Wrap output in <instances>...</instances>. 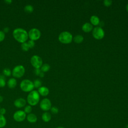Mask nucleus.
Returning <instances> with one entry per match:
<instances>
[{
	"instance_id": "nucleus-1",
	"label": "nucleus",
	"mask_w": 128,
	"mask_h": 128,
	"mask_svg": "<svg viewBox=\"0 0 128 128\" xmlns=\"http://www.w3.org/2000/svg\"><path fill=\"white\" fill-rule=\"evenodd\" d=\"M12 36L15 40L21 44L26 42L28 38V32L21 28H15L12 32Z\"/></svg>"
},
{
	"instance_id": "nucleus-2",
	"label": "nucleus",
	"mask_w": 128,
	"mask_h": 128,
	"mask_svg": "<svg viewBox=\"0 0 128 128\" xmlns=\"http://www.w3.org/2000/svg\"><path fill=\"white\" fill-rule=\"evenodd\" d=\"M40 99V95L38 90H33L30 92L26 97V102L30 106H34L36 105Z\"/></svg>"
},
{
	"instance_id": "nucleus-3",
	"label": "nucleus",
	"mask_w": 128,
	"mask_h": 128,
	"mask_svg": "<svg viewBox=\"0 0 128 128\" xmlns=\"http://www.w3.org/2000/svg\"><path fill=\"white\" fill-rule=\"evenodd\" d=\"M20 86L22 90L24 92H30L34 88L33 82L28 79L23 80L20 83Z\"/></svg>"
},
{
	"instance_id": "nucleus-4",
	"label": "nucleus",
	"mask_w": 128,
	"mask_h": 128,
	"mask_svg": "<svg viewBox=\"0 0 128 128\" xmlns=\"http://www.w3.org/2000/svg\"><path fill=\"white\" fill-rule=\"evenodd\" d=\"M25 68L22 65H17L12 70V74L14 78H20L25 74Z\"/></svg>"
},
{
	"instance_id": "nucleus-5",
	"label": "nucleus",
	"mask_w": 128,
	"mask_h": 128,
	"mask_svg": "<svg viewBox=\"0 0 128 128\" xmlns=\"http://www.w3.org/2000/svg\"><path fill=\"white\" fill-rule=\"evenodd\" d=\"M58 40L62 43L69 44L72 40V36L68 32H63L59 34Z\"/></svg>"
},
{
	"instance_id": "nucleus-6",
	"label": "nucleus",
	"mask_w": 128,
	"mask_h": 128,
	"mask_svg": "<svg viewBox=\"0 0 128 128\" xmlns=\"http://www.w3.org/2000/svg\"><path fill=\"white\" fill-rule=\"evenodd\" d=\"M32 66L34 68H40L42 65V58L38 55L32 56L30 60Z\"/></svg>"
},
{
	"instance_id": "nucleus-7",
	"label": "nucleus",
	"mask_w": 128,
	"mask_h": 128,
	"mask_svg": "<svg viewBox=\"0 0 128 128\" xmlns=\"http://www.w3.org/2000/svg\"><path fill=\"white\" fill-rule=\"evenodd\" d=\"M28 38L34 41L38 40L41 36L40 31L36 28H32L28 32Z\"/></svg>"
},
{
	"instance_id": "nucleus-8",
	"label": "nucleus",
	"mask_w": 128,
	"mask_h": 128,
	"mask_svg": "<svg viewBox=\"0 0 128 128\" xmlns=\"http://www.w3.org/2000/svg\"><path fill=\"white\" fill-rule=\"evenodd\" d=\"M92 34L94 38L97 40L102 39L104 36V30L100 26H97L94 28L92 30Z\"/></svg>"
},
{
	"instance_id": "nucleus-9",
	"label": "nucleus",
	"mask_w": 128,
	"mask_h": 128,
	"mask_svg": "<svg viewBox=\"0 0 128 128\" xmlns=\"http://www.w3.org/2000/svg\"><path fill=\"white\" fill-rule=\"evenodd\" d=\"M26 114L22 110H17L13 114V118L16 122H23L26 118Z\"/></svg>"
},
{
	"instance_id": "nucleus-10",
	"label": "nucleus",
	"mask_w": 128,
	"mask_h": 128,
	"mask_svg": "<svg viewBox=\"0 0 128 128\" xmlns=\"http://www.w3.org/2000/svg\"><path fill=\"white\" fill-rule=\"evenodd\" d=\"M40 107L42 110L44 112H48L52 108V103L50 100L48 98L42 99L40 104Z\"/></svg>"
},
{
	"instance_id": "nucleus-11",
	"label": "nucleus",
	"mask_w": 128,
	"mask_h": 128,
	"mask_svg": "<svg viewBox=\"0 0 128 128\" xmlns=\"http://www.w3.org/2000/svg\"><path fill=\"white\" fill-rule=\"evenodd\" d=\"M26 101L24 98H20L14 101V104L17 108H22L26 106Z\"/></svg>"
},
{
	"instance_id": "nucleus-12",
	"label": "nucleus",
	"mask_w": 128,
	"mask_h": 128,
	"mask_svg": "<svg viewBox=\"0 0 128 128\" xmlns=\"http://www.w3.org/2000/svg\"><path fill=\"white\" fill-rule=\"evenodd\" d=\"M26 119L30 123L34 124L38 120L37 116L34 113H30L26 114Z\"/></svg>"
},
{
	"instance_id": "nucleus-13",
	"label": "nucleus",
	"mask_w": 128,
	"mask_h": 128,
	"mask_svg": "<svg viewBox=\"0 0 128 128\" xmlns=\"http://www.w3.org/2000/svg\"><path fill=\"white\" fill-rule=\"evenodd\" d=\"M38 92L40 95L43 96H48L49 94V90L48 88L46 87V86H40L38 88Z\"/></svg>"
},
{
	"instance_id": "nucleus-14",
	"label": "nucleus",
	"mask_w": 128,
	"mask_h": 128,
	"mask_svg": "<svg viewBox=\"0 0 128 128\" xmlns=\"http://www.w3.org/2000/svg\"><path fill=\"white\" fill-rule=\"evenodd\" d=\"M16 84H17V81L14 78H10L7 82L8 86L10 89L14 88L16 86Z\"/></svg>"
},
{
	"instance_id": "nucleus-15",
	"label": "nucleus",
	"mask_w": 128,
	"mask_h": 128,
	"mask_svg": "<svg viewBox=\"0 0 128 128\" xmlns=\"http://www.w3.org/2000/svg\"><path fill=\"white\" fill-rule=\"evenodd\" d=\"M51 118H52L51 114L48 112H44L42 115V119L45 122H49Z\"/></svg>"
},
{
	"instance_id": "nucleus-16",
	"label": "nucleus",
	"mask_w": 128,
	"mask_h": 128,
	"mask_svg": "<svg viewBox=\"0 0 128 128\" xmlns=\"http://www.w3.org/2000/svg\"><path fill=\"white\" fill-rule=\"evenodd\" d=\"M82 30L86 32H89L93 30L92 25L89 22H86L83 24L82 26Z\"/></svg>"
},
{
	"instance_id": "nucleus-17",
	"label": "nucleus",
	"mask_w": 128,
	"mask_h": 128,
	"mask_svg": "<svg viewBox=\"0 0 128 128\" xmlns=\"http://www.w3.org/2000/svg\"><path fill=\"white\" fill-rule=\"evenodd\" d=\"M90 22L94 26H98L100 24V19L96 16H92L90 18Z\"/></svg>"
},
{
	"instance_id": "nucleus-18",
	"label": "nucleus",
	"mask_w": 128,
	"mask_h": 128,
	"mask_svg": "<svg viewBox=\"0 0 128 128\" xmlns=\"http://www.w3.org/2000/svg\"><path fill=\"white\" fill-rule=\"evenodd\" d=\"M6 124V120L4 116L0 114V128H4Z\"/></svg>"
},
{
	"instance_id": "nucleus-19",
	"label": "nucleus",
	"mask_w": 128,
	"mask_h": 128,
	"mask_svg": "<svg viewBox=\"0 0 128 128\" xmlns=\"http://www.w3.org/2000/svg\"><path fill=\"white\" fill-rule=\"evenodd\" d=\"M74 40L75 42H76L77 44H80L83 41L84 38L82 35L77 34L74 37Z\"/></svg>"
},
{
	"instance_id": "nucleus-20",
	"label": "nucleus",
	"mask_w": 128,
	"mask_h": 128,
	"mask_svg": "<svg viewBox=\"0 0 128 128\" xmlns=\"http://www.w3.org/2000/svg\"><path fill=\"white\" fill-rule=\"evenodd\" d=\"M40 70L43 72H48L50 69V66L48 64H42V66L40 68Z\"/></svg>"
},
{
	"instance_id": "nucleus-21",
	"label": "nucleus",
	"mask_w": 128,
	"mask_h": 128,
	"mask_svg": "<svg viewBox=\"0 0 128 128\" xmlns=\"http://www.w3.org/2000/svg\"><path fill=\"white\" fill-rule=\"evenodd\" d=\"M34 7L32 6L30 4H27L24 8V10L26 12L28 13H32L34 11Z\"/></svg>"
},
{
	"instance_id": "nucleus-22",
	"label": "nucleus",
	"mask_w": 128,
	"mask_h": 128,
	"mask_svg": "<svg viewBox=\"0 0 128 128\" xmlns=\"http://www.w3.org/2000/svg\"><path fill=\"white\" fill-rule=\"evenodd\" d=\"M2 74L4 76H10L12 75V71L10 68H6L2 70Z\"/></svg>"
},
{
	"instance_id": "nucleus-23",
	"label": "nucleus",
	"mask_w": 128,
	"mask_h": 128,
	"mask_svg": "<svg viewBox=\"0 0 128 128\" xmlns=\"http://www.w3.org/2000/svg\"><path fill=\"white\" fill-rule=\"evenodd\" d=\"M6 84V78L4 75L0 76V87L3 88L5 86Z\"/></svg>"
},
{
	"instance_id": "nucleus-24",
	"label": "nucleus",
	"mask_w": 128,
	"mask_h": 128,
	"mask_svg": "<svg viewBox=\"0 0 128 128\" xmlns=\"http://www.w3.org/2000/svg\"><path fill=\"white\" fill-rule=\"evenodd\" d=\"M32 106L30 105H27L26 106H24V112L26 114H30L32 113Z\"/></svg>"
},
{
	"instance_id": "nucleus-25",
	"label": "nucleus",
	"mask_w": 128,
	"mask_h": 128,
	"mask_svg": "<svg viewBox=\"0 0 128 128\" xmlns=\"http://www.w3.org/2000/svg\"><path fill=\"white\" fill-rule=\"evenodd\" d=\"M33 83H34V88H40V86H42V82L41 81L38 80V79H36L35 80L34 82H33Z\"/></svg>"
},
{
	"instance_id": "nucleus-26",
	"label": "nucleus",
	"mask_w": 128,
	"mask_h": 128,
	"mask_svg": "<svg viewBox=\"0 0 128 128\" xmlns=\"http://www.w3.org/2000/svg\"><path fill=\"white\" fill-rule=\"evenodd\" d=\"M21 48H22V50L24 52H27L30 49L28 46L27 42H25L22 44H21Z\"/></svg>"
},
{
	"instance_id": "nucleus-27",
	"label": "nucleus",
	"mask_w": 128,
	"mask_h": 128,
	"mask_svg": "<svg viewBox=\"0 0 128 128\" xmlns=\"http://www.w3.org/2000/svg\"><path fill=\"white\" fill-rule=\"evenodd\" d=\"M50 110L51 112L54 114H57L58 112V109L56 106H52V108L50 109Z\"/></svg>"
},
{
	"instance_id": "nucleus-28",
	"label": "nucleus",
	"mask_w": 128,
	"mask_h": 128,
	"mask_svg": "<svg viewBox=\"0 0 128 128\" xmlns=\"http://www.w3.org/2000/svg\"><path fill=\"white\" fill-rule=\"evenodd\" d=\"M27 43L28 44V46L30 48H32L34 46H35L34 41L32 40H28Z\"/></svg>"
},
{
	"instance_id": "nucleus-29",
	"label": "nucleus",
	"mask_w": 128,
	"mask_h": 128,
	"mask_svg": "<svg viewBox=\"0 0 128 128\" xmlns=\"http://www.w3.org/2000/svg\"><path fill=\"white\" fill-rule=\"evenodd\" d=\"M5 38V33L2 30H0V42H2Z\"/></svg>"
},
{
	"instance_id": "nucleus-30",
	"label": "nucleus",
	"mask_w": 128,
	"mask_h": 128,
	"mask_svg": "<svg viewBox=\"0 0 128 128\" xmlns=\"http://www.w3.org/2000/svg\"><path fill=\"white\" fill-rule=\"evenodd\" d=\"M112 0H104V4L106 6H109L112 4Z\"/></svg>"
},
{
	"instance_id": "nucleus-31",
	"label": "nucleus",
	"mask_w": 128,
	"mask_h": 128,
	"mask_svg": "<svg viewBox=\"0 0 128 128\" xmlns=\"http://www.w3.org/2000/svg\"><path fill=\"white\" fill-rule=\"evenodd\" d=\"M41 70H40V68H35L34 69V74L36 75V76H39L40 73L41 72Z\"/></svg>"
},
{
	"instance_id": "nucleus-32",
	"label": "nucleus",
	"mask_w": 128,
	"mask_h": 128,
	"mask_svg": "<svg viewBox=\"0 0 128 128\" xmlns=\"http://www.w3.org/2000/svg\"><path fill=\"white\" fill-rule=\"evenodd\" d=\"M6 110L4 108H1L0 110V114L4 116L6 114Z\"/></svg>"
},
{
	"instance_id": "nucleus-33",
	"label": "nucleus",
	"mask_w": 128,
	"mask_h": 128,
	"mask_svg": "<svg viewBox=\"0 0 128 128\" xmlns=\"http://www.w3.org/2000/svg\"><path fill=\"white\" fill-rule=\"evenodd\" d=\"M9 28H8V27H6L4 28V30H2L4 33H6V32H8V31H9Z\"/></svg>"
},
{
	"instance_id": "nucleus-34",
	"label": "nucleus",
	"mask_w": 128,
	"mask_h": 128,
	"mask_svg": "<svg viewBox=\"0 0 128 128\" xmlns=\"http://www.w3.org/2000/svg\"><path fill=\"white\" fill-rule=\"evenodd\" d=\"M12 0H4V2H6V4H10V3L12 2Z\"/></svg>"
},
{
	"instance_id": "nucleus-35",
	"label": "nucleus",
	"mask_w": 128,
	"mask_h": 128,
	"mask_svg": "<svg viewBox=\"0 0 128 128\" xmlns=\"http://www.w3.org/2000/svg\"><path fill=\"white\" fill-rule=\"evenodd\" d=\"M44 72H41L40 73V75H39L38 76H40V78H42V77H44Z\"/></svg>"
},
{
	"instance_id": "nucleus-36",
	"label": "nucleus",
	"mask_w": 128,
	"mask_h": 128,
	"mask_svg": "<svg viewBox=\"0 0 128 128\" xmlns=\"http://www.w3.org/2000/svg\"><path fill=\"white\" fill-rule=\"evenodd\" d=\"M4 100V98L2 96H0V103H1Z\"/></svg>"
},
{
	"instance_id": "nucleus-37",
	"label": "nucleus",
	"mask_w": 128,
	"mask_h": 128,
	"mask_svg": "<svg viewBox=\"0 0 128 128\" xmlns=\"http://www.w3.org/2000/svg\"><path fill=\"white\" fill-rule=\"evenodd\" d=\"M126 9L127 12H128V4H127V5H126Z\"/></svg>"
},
{
	"instance_id": "nucleus-38",
	"label": "nucleus",
	"mask_w": 128,
	"mask_h": 128,
	"mask_svg": "<svg viewBox=\"0 0 128 128\" xmlns=\"http://www.w3.org/2000/svg\"><path fill=\"white\" fill-rule=\"evenodd\" d=\"M56 128H64V127H63V126H58V127H56Z\"/></svg>"
},
{
	"instance_id": "nucleus-39",
	"label": "nucleus",
	"mask_w": 128,
	"mask_h": 128,
	"mask_svg": "<svg viewBox=\"0 0 128 128\" xmlns=\"http://www.w3.org/2000/svg\"><path fill=\"white\" fill-rule=\"evenodd\" d=\"M126 128H128V124H127L126 125Z\"/></svg>"
},
{
	"instance_id": "nucleus-40",
	"label": "nucleus",
	"mask_w": 128,
	"mask_h": 128,
	"mask_svg": "<svg viewBox=\"0 0 128 128\" xmlns=\"http://www.w3.org/2000/svg\"></svg>"
},
{
	"instance_id": "nucleus-41",
	"label": "nucleus",
	"mask_w": 128,
	"mask_h": 128,
	"mask_svg": "<svg viewBox=\"0 0 128 128\" xmlns=\"http://www.w3.org/2000/svg\"></svg>"
}]
</instances>
